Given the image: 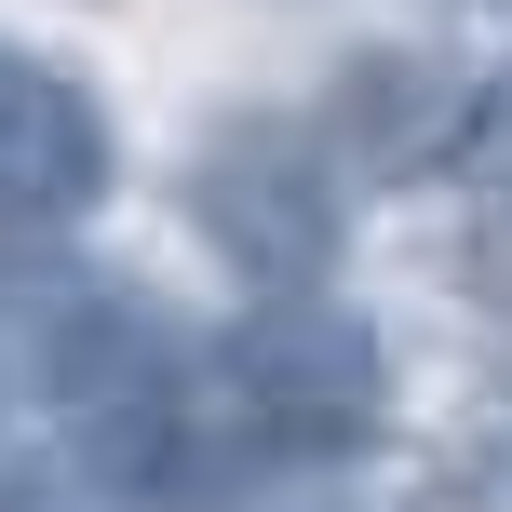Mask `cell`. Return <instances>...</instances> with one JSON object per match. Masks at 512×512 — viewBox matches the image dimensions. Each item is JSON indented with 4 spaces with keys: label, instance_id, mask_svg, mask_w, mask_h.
<instances>
[{
    "label": "cell",
    "instance_id": "6da1fadb",
    "mask_svg": "<svg viewBox=\"0 0 512 512\" xmlns=\"http://www.w3.org/2000/svg\"><path fill=\"white\" fill-rule=\"evenodd\" d=\"M216 378H230V418L270 445H378L391 418V351L337 297H256L243 337L216 351Z\"/></svg>",
    "mask_w": 512,
    "mask_h": 512
},
{
    "label": "cell",
    "instance_id": "7a4b0ae2",
    "mask_svg": "<svg viewBox=\"0 0 512 512\" xmlns=\"http://www.w3.org/2000/svg\"><path fill=\"white\" fill-rule=\"evenodd\" d=\"M189 216H203V243L230 256L256 297H324L337 243H351L324 149L283 135V122H216L203 162H189Z\"/></svg>",
    "mask_w": 512,
    "mask_h": 512
},
{
    "label": "cell",
    "instance_id": "277c9868",
    "mask_svg": "<svg viewBox=\"0 0 512 512\" xmlns=\"http://www.w3.org/2000/svg\"><path fill=\"white\" fill-rule=\"evenodd\" d=\"M122 149H108V108L81 95L68 68L0 41V243H41V230H81L108 203Z\"/></svg>",
    "mask_w": 512,
    "mask_h": 512
},
{
    "label": "cell",
    "instance_id": "3957f363",
    "mask_svg": "<svg viewBox=\"0 0 512 512\" xmlns=\"http://www.w3.org/2000/svg\"><path fill=\"white\" fill-rule=\"evenodd\" d=\"M162 364L176 351L149 337V310H135L122 283L54 270V256H14V270H0V391H14V405L81 418V405H108V391L162 378Z\"/></svg>",
    "mask_w": 512,
    "mask_h": 512
}]
</instances>
